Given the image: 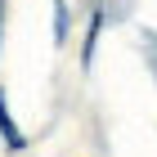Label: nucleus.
Masks as SVG:
<instances>
[{"label":"nucleus","instance_id":"1","mask_svg":"<svg viewBox=\"0 0 157 157\" xmlns=\"http://www.w3.org/2000/svg\"><path fill=\"white\" fill-rule=\"evenodd\" d=\"M0 135H5V144H9V153H23V148H27V139L18 135V126H13L9 108H5V99H0Z\"/></svg>","mask_w":157,"mask_h":157}]
</instances>
